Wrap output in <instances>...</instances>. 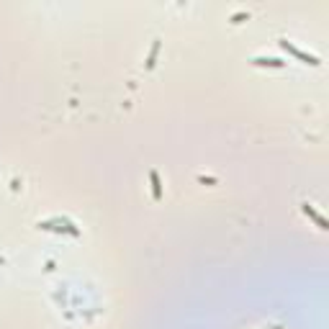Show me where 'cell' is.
I'll use <instances>...</instances> for the list:
<instances>
[{"label":"cell","instance_id":"obj_1","mask_svg":"<svg viewBox=\"0 0 329 329\" xmlns=\"http://www.w3.org/2000/svg\"><path fill=\"white\" fill-rule=\"evenodd\" d=\"M278 44H280V49H283V52L293 54L296 59H301V62H306V64H311V67H319V64H321V59H319L316 54H309V52L298 49L296 44H293V41H288V39H278Z\"/></svg>","mask_w":329,"mask_h":329},{"label":"cell","instance_id":"obj_2","mask_svg":"<svg viewBox=\"0 0 329 329\" xmlns=\"http://www.w3.org/2000/svg\"><path fill=\"white\" fill-rule=\"evenodd\" d=\"M250 62L255 67H286V62L278 59V57H252Z\"/></svg>","mask_w":329,"mask_h":329},{"label":"cell","instance_id":"obj_4","mask_svg":"<svg viewBox=\"0 0 329 329\" xmlns=\"http://www.w3.org/2000/svg\"><path fill=\"white\" fill-rule=\"evenodd\" d=\"M149 183H152V195H155V201L162 198V183H160V172L152 170L149 172Z\"/></svg>","mask_w":329,"mask_h":329},{"label":"cell","instance_id":"obj_5","mask_svg":"<svg viewBox=\"0 0 329 329\" xmlns=\"http://www.w3.org/2000/svg\"><path fill=\"white\" fill-rule=\"evenodd\" d=\"M157 52H160V41H155V44H152V52H149V57H147V67H155Z\"/></svg>","mask_w":329,"mask_h":329},{"label":"cell","instance_id":"obj_3","mask_svg":"<svg viewBox=\"0 0 329 329\" xmlns=\"http://www.w3.org/2000/svg\"><path fill=\"white\" fill-rule=\"evenodd\" d=\"M301 208H303V213H306V216H309V218H314V222H316V227H319V229H329V224H326V218H324V216H321L319 211H314V206H309V203H303Z\"/></svg>","mask_w":329,"mask_h":329}]
</instances>
